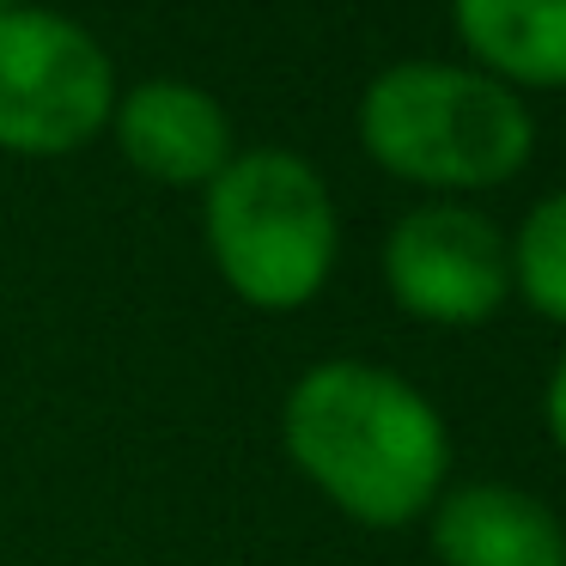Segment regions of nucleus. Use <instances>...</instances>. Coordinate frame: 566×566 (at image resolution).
I'll use <instances>...</instances> for the list:
<instances>
[{
  "mask_svg": "<svg viewBox=\"0 0 566 566\" xmlns=\"http://www.w3.org/2000/svg\"><path fill=\"white\" fill-rule=\"evenodd\" d=\"M457 38L500 86H566V0H451Z\"/></svg>",
  "mask_w": 566,
  "mask_h": 566,
  "instance_id": "obj_8",
  "label": "nucleus"
},
{
  "mask_svg": "<svg viewBox=\"0 0 566 566\" xmlns=\"http://www.w3.org/2000/svg\"><path fill=\"white\" fill-rule=\"evenodd\" d=\"M286 457L354 524L396 530L432 512L451 463L444 420L415 384L366 359H323L286 390Z\"/></svg>",
  "mask_w": 566,
  "mask_h": 566,
  "instance_id": "obj_1",
  "label": "nucleus"
},
{
  "mask_svg": "<svg viewBox=\"0 0 566 566\" xmlns=\"http://www.w3.org/2000/svg\"><path fill=\"white\" fill-rule=\"evenodd\" d=\"M13 7H25V0H0V13H13Z\"/></svg>",
  "mask_w": 566,
  "mask_h": 566,
  "instance_id": "obj_11",
  "label": "nucleus"
},
{
  "mask_svg": "<svg viewBox=\"0 0 566 566\" xmlns=\"http://www.w3.org/2000/svg\"><path fill=\"white\" fill-rule=\"evenodd\" d=\"M542 415H548V432H554V444L566 451V359L554 366V378H548V396H542Z\"/></svg>",
  "mask_w": 566,
  "mask_h": 566,
  "instance_id": "obj_10",
  "label": "nucleus"
},
{
  "mask_svg": "<svg viewBox=\"0 0 566 566\" xmlns=\"http://www.w3.org/2000/svg\"><path fill=\"white\" fill-rule=\"evenodd\" d=\"M359 140L402 184L493 189L530 165L536 123L524 98L481 67L402 62L384 67L359 98Z\"/></svg>",
  "mask_w": 566,
  "mask_h": 566,
  "instance_id": "obj_2",
  "label": "nucleus"
},
{
  "mask_svg": "<svg viewBox=\"0 0 566 566\" xmlns=\"http://www.w3.org/2000/svg\"><path fill=\"white\" fill-rule=\"evenodd\" d=\"M384 286L408 317L475 329L512 293V244L488 213L463 201H427L384 238Z\"/></svg>",
  "mask_w": 566,
  "mask_h": 566,
  "instance_id": "obj_5",
  "label": "nucleus"
},
{
  "mask_svg": "<svg viewBox=\"0 0 566 566\" xmlns=\"http://www.w3.org/2000/svg\"><path fill=\"white\" fill-rule=\"evenodd\" d=\"M512 281L542 317L566 323V189L524 213L512 244Z\"/></svg>",
  "mask_w": 566,
  "mask_h": 566,
  "instance_id": "obj_9",
  "label": "nucleus"
},
{
  "mask_svg": "<svg viewBox=\"0 0 566 566\" xmlns=\"http://www.w3.org/2000/svg\"><path fill=\"white\" fill-rule=\"evenodd\" d=\"M201 226L213 269L256 311H298L317 298L342 244L329 184L286 147L232 153V165L208 184Z\"/></svg>",
  "mask_w": 566,
  "mask_h": 566,
  "instance_id": "obj_3",
  "label": "nucleus"
},
{
  "mask_svg": "<svg viewBox=\"0 0 566 566\" xmlns=\"http://www.w3.org/2000/svg\"><path fill=\"white\" fill-rule=\"evenodd\" d=\"M116 67L86 25L43 7L0 13V147L7 153H74L111 123Z\"/></svg>",
  "mask_w": 566,
  "mask_h": 566,
  "instance_id": "obj_4",
  "label": "nucleus"
},
{
  "mask_svg": "<svg viewBox=\"0 0 566 566\" xmlns=\"http://www.w3.org/2000/svg\"><path fill=\"white\" fill-rule=\"evenodd\" d=\"M116 147L140 177L171 189H208L232 165V123L220 98L184 80H147L111 111Z\"/></svg>",
  "mask_w": 566,
  "mask_h": 566,
  "instance_id": "obj_6",
  "label": "nucleus"
},
{
  "mask_svg": "<svg viewBox=\"0 0 566 566\" xmlns=\"http://www.w3.org/2000/svg\"><path fill=\"white\" fill-rule=\"evenodd\" d=\"M432 554L444 566H566V524L536 493L475 481L432 500Z\"/></svg>",
  "mask_w": 566,
  "mask_h": 566,
  "instance_id": "obj_7",
  "label": "nucleus"
}]
</instances>
